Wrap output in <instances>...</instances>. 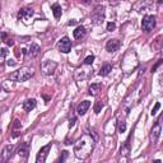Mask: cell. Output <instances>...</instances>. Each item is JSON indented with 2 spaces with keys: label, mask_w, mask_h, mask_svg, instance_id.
<instances>
[{
  "label": "cell",
  "mask_w": 163,
  "mask_h": 163,
  "mask_svg": "<svg viewBox=\"0 0 163 163\" xmlns=\"http://www.w3.org/2000/svg\"><path fill=\"white\" fill-rule=\"evenodd\" d=\"M75 122H77V118H75V117H73V118H70L69 126H70V128H74V125H75Z\"/></svg>",
  "instance_id": "f546056e"
},
{
  "label": "cell",
  "mask_w": 163,
  "mask_h": 163,
  "mask_svg": "<svg viewBox=\"0 0 163 163\" xmlns=\"http://www.w3.org/2000/svg\"><path fill=\"white\" fill-rule=\"evenodd\" d=\"M56 66H57V64H56L55 61H50V60H45V61H43V64H42V66H41V69H42V72H43V74H46V75H50V74H52L54 72H55V69H56Z\"/></svg>",
  "instance_id": "52a82bcc"
},
{
  "label": "cell",
  "mask_w": 163,
  "mask_h": 163,
  "mask_svg": "<svg viewBox=\"0 0 163 163\" xmlns=\"http://www.w3.org/2000/svg\"><path fill=\"white\" fill-rule=\"evenodd\" d=\"M89 107H91V102H89V101H83V102H82L80 105L78 106V113H79L80 116L85 115Z\"/></svg>",
  "instance_id": "4fadbf2b"
},
{
  "label": "cell",
  "mask_w": 163,
  "mask_h": 163,
  "mask_svg": "<svg viewBox=\"0 0 163 163\" xmlns=\"http://www.w3.org/2000/svg\"><path fill=\"white\" fill-rule=\"evenodd\" d=\"M87 33V31L83 26H79L75 28V31L73 32V36H74V38H77V40H80V38H83V37L85 36Z\"/></svg>",
  "instance_id": "5bb4252c"
},
{
  "label": "cell",
  "mask_w": 163,
  "mask_h": 163,
  "mask_svg": "<svg viewBox=\"0 0 163 163\" xmlns=\"http://www.w3.org/2000/svg\"><path fill=\"white\" fill-rule=\"evenodd\" d=\"M8 55V50L7 48H0V59H3Z\"/></svg>",
  "instance_id": "4316f807"
},
{
  "label": "cell",
  "mask_w": 163,
  "mask_h": 163,
  "mask_svg": "<svg viewBox=\"0 0 163 163\" xmlns=\"http://www.w3.org/2000/svg\"><path fill=\"white\" fill-rule=\"evenodd\" d=\"M161 64H162V60H158V61H157V64L154 65V66H153V68H152V73H154V72H155V70H157V69H158V68L161 66Z\"/></svg>",
  "instance_id": "83f0119b"
},
{
  "label": "cell",
  "mask_w": 163,
  "mask_h": 163,
  "mask_svg": "<svg viewBox=\"0 0 163 163\" xmlns=\"http://www.w3.org/2000/svg\"><path fill=\"white\" fill-rule=\"evenodd\" d=\"M118 131H120V133H125V131H126V122H125V121H120V122H118Z\"/></svg>",
  "instance_id": "603a6c76"
},
{
  "label": "cell",
  "mask_w": 163,
  "mask_h": 163,
  "mask_svg": "<svg viewBox=\"0 0 163 163\" xmlns=\"http://www.w3.org/2000/svg\"><path fill=\"white\" fill-rule=\"evenodd\" d=\"M51 149V144H47L45 146H42V148L38 150V154H37V158H36V162L37 163H43L47 158V154H48V150Z\"/></svg>",
  "instance_id": "9c48e42d"
},
{
  "label": "cell",
  "mask_w": 163,
  "mask_h": 163,
  "mask_svg": "<svg viewBox=\"0 0 163 163\" xmlns=\"http://www.w3.org/2000/svg\"><path fill=\"white\" fill-rule=\"evenodd\" d=\"M51 10H52V13H54V17H55L56 19H59V18L61 17L63 10H61V7L59 4H52L51 5Z\"/></svg>",
  "instance_id": "2e32d148"
},
{
  "label": "cell",
  "mask_w": 163,
  "mask_h": 163,
  "mask_svg": "<svg viewBox=\"0 0 163 163\" xmlns=\"http://www.w3.org/2000/svg\"><path fill=\"white\" fill-rule=\"evenodd\" d=\"M118 47H120V41L118 40H110L106 43V50L108 52H115L118 50Z\"/></svg>",
  "instance_id": "8fae6325"
},
{
  "label": "cell",
  "mask_w": 163,
  "mask_h": 163,
  "mask_svg": "<svg viewBox=\"0 0 163 163\" xmlns=\"http://www.w3.org/2000/svg\"><path fill=\"white\" fill-rule=\"evenodd\" d=\"M161 131H162V126H161V118H158V120L155 121L154 126L150 130V140L153 143H155L157 140H158L159 135H161Z\"/></svg>",
  "instance_id": "8992f818"
},
{
  "label": "cell",
  "mask_w": 163,
  "mask_h": 163,
  "mask_svg": "<svg viewBox=\"0 0 163 163\" xmlns=\"http://www.w3.org/2000/svg\"><path fill=\"white\" fill-rule=\"evenodd\" d=\"M102 107H103V103H102L101 101L96 102V105H94V112H96V113H100L101 110H102Z\"/></svg>",
  "instance_id": "7402d4cb"
},
{
  "label": "cell",
  "mask_w": 163,
  "mask_h": 163,
  "mask_svg": "<svg viewBox=\"0 0 163 163\" xmlns=\"http://www.w3.org/2000/svg\"><path fill=\"white\" fill-rule=\"evenodd\" d=\"M68 155H69V152H66V150H64L63 152V154L60 155V158H59V162H65V159H66L68 158Z\"/></svg>",
  "instance_id": "d4e9b609"
},
{
  "label": "cell",
  "mask_w": 163,
  "mask_h": 163,
  "mask_svg": "<svg viewBox=\"0 0 163 163\" xmlns=\"http://www.w3.org/2000/svg\"><path fill=\"white\" fill-rule=\"evenodd\" d=\"M91 19H92V23L98 26L101 24L103 19H105V8L102 7V5H98V7H96L94 10L91 13Z\"/></svg>",
  "instance_id": "3957f363"
},
{
  "label": "cell",
  "mask_w": 163,
  "mask_h": 163,
  "mask_svg": "<svg viewBox=\"0 0 163 163\" xmlns=\"http://www.w3.org/2000/svg\"><path fill=\"white\" fill-rule=\"evenodd\" d=\"M33 73H35V70L32 68H27V66L20 68V69L15 70V72H13L12 74H10V80H13V82H26V80L31 79Z\"/></svg>",
  "instance_id": "7a4b0ae2"
},
{
  "label": "cell",
  "mask_w": 163,
  "mask_h": 163,
  "mask_svg": "<svg viewBox=\"0 0 163 163\" xmlns=\"http://www.w3.org/2000/svg\"><path fill=\"white\" fill-rule=\"evenodd\" d=\"M40 50H41L40 45H37V43H32V45H31V47H29V55H31L32 57H35V56H37V55H38Z\"/></svg>",
  "instance_id": "e0dca14e"
},
{
  "label": "cell",
  "mask_w": 163,
  "mask_h": 163,
  "mask_svg": "<svg viewBox=\"0 0 163 163\" xmlns=\"http://www.w3.org/2000/svg\"><path fill=\"white\" fill-rule=\"evenodd\" d=\"M17 153L22 158H27V157H28V143H22L19 145Z\"/></svg>",
  "instance_id": "7c38bea8"
},
{
  "label": "cell",
  "mask_w": 163,
  "mask_h": 163,
  "mask_svg": "<svg viewBox=\"0 0 163 163\" xmlns=\"http://www.w3.org/2000/svg\"><path fill=\"white\" fill-rule=\"evenodd\" d=\"M110 72H112V66L110 64H105L100 70V75L101 77H106V75L110 74Z\"/></svg>",
  "instance_id": "ac0fdd59"
},
{
  "label": "cell",
  "mask_w": 163,
  "mask_h": 163,
  "mask_svg": "<svg viewBox=\"0 0 163 163\" xmlns=\"http://www.w3.org/2000/svg\"><path fill=\"white\" fill-rule=\"evenodd\" d=\"M120 153H121V155H129V153H130V144H129V139H128V142L125 143V145H124V146H121Z\"/></svg>",
  "instance_id": "ffe728a7"
},
{
  "label": "cell",
  "mask_w": 163,
  "mask_h": 163,
  "mask_svg": "<svg viewBox=\"0 0 163 163\" xmlns=\"http://www.w3.org/2000/svg\"><path fill=\"white\" fill-rule=\"evenodd\" d=\"M68 24H69V26H74V24H77V20H75V19H72Z\"/></svg>",
  "instance_id": "1f68e13d"
},
{
  "label": "cell",
  "mask_w": 163,
  "mask_h": 163,
  "mask_svg": "<svg viewBox=\"0 0 163 163\" xmlns=\"http://www.w3.org/2000/svg\"><path fill=\"white\" fill-rule=\"evenodd\" d=\"M93 146H94V139L92 138V135L85 134L74 145V153L77 155V158L85 159L91 155L92 150H93Z\"/></svg>",
  "instance_id": "6da1fadb"
},
{
  "label": "cell",
  "mask_w": 163,
  "mask_h": 163,
  "mask_svg": "<svg viewBox=\"0 0 163 163\" xmlns=\"http://www.w3.org/2000/svg\"><path fill=\"white\" fill-rule=\"evenodd\" d=\"M7 64L9 65V66H14V65H15V61H14V60H8Z\"/></svg>",
  "instance_id": "4dcf8cb0"
},
{
  "label": "cell",
  "mask_w": 163,
  "mask_h": 163,
  "mask_svg": "<svg viewBox=\"0 0 163 163\" xmlns=\"http://www.w3.org/2000/svg\"><path fill=\"white\" fill-rule=\"evenodd\" d=\"M33 9H31V8H22L19 12H18V18L20 20H23V22H28L32 17H33Z\"/></svg>",
  "instance_id": "ba28073f"
},
{
  "label": "cell",
  "mask_w": 163,
  "mask_h": 163,
  "mask_svg": "<svg viewBox=\"0 0 163 163\" xmlns=\"http://www.w3.org/2000/svg\"><path fill=\"white\" fill-rule=\"evenodd\" d=\"M35 107H36V100L35 98H29V100H27L23 103V108H24V111H27V112H29L31 110H33Z\"/></svg>",
  "instance_id": "9a60e30c"
},
{
  "label": "cell",
  "mask_w": 163,
  "mask_h": 163,
  "mask_svg": "<svg viewBox=\"0 0 163 163\" xmlns=\"http://www.w3.org/2000/svg\"><path fill=\"white\" fill-rule=\"evenodd\" d=\"M155 27V17L154 15H145L142 20V28L145 32L152 31Z\"/></svg>",
  "instance_id": "277c9868"
},
{
  "label": "cell",
  "mask_w": 163,
  "mask_h": 163,
  "mask_svg": "<svg viewBox=\"0 0 163 163\" xmlns=\"http://www.w3.org/2000/svg\"><path fill=\"white\" fill-rule=\"evenodd\" d=\"M94 61V56L93 55H89V56H87L84 59V65H92Z\"/></svg>",
  "instance_id": "44dd1931"
},
{
  "label": "cell",
  "mask_w": 163,
  "mask_h": 163,
  "mask_svg": "<svg viewBox=\"0 0 163 163\" xmlns=\"http://www.w3.org/2000/svg\"><path fill=\"white\" fill-rule=\"evenodd\" d=\"M22 128V124L19 122V120H15L13 124V129H20Z\"/></svg>",
  "instance_id": "f1b7e54d"
},
{
  "label": "cell",
  "mask_w": 163,
  "mask_h": 163,
  "mask_svg": "<svg viewBox=\"0 0 163 163\" xmlns=\"http://www.w3.org/2000/svg\"><path fill=\"white\" fill-rule=\"evenodd\" d=\"M57 46H59V50H60L63 54H69L70 51H72L73 43L69 40V37H63V38L59 41Z\"/></svg>",
  "instance_id": "5b68a950"
},
{
  "label": "cell",
  "mask_w": 163,
  "mask_h": 163,
  "mask_svg": "<svg viewBox=\"0 0 163 163\" xmlns=\"http://www.w3.org/2000/svg\"><path fill=\"white\" fill-rule=\"evenodd\" d=\"M100 89H101V84L100 83H93L89 87V94L91 96H96L100 92Z\"/></svg>",
  "instance_id": "d6986e66"
},
{
  "label": "cell",
  "mask_w": 163,
  "mask_h": 163,
  "mask_svg": "<svg viewBox=\"0 0 163 163\" xmlns=\"http://www.w3.org/2000/svg\"><path fill=\"white\" fill-rule=\"evenodd\" d=\"M115 28H116V24L113 23V22H110V23H107V31H108V32H112Z\"/></svg>",
  "instance_id": "484cf974"
},
{
  "label": "cell",
  "mask_w": 163,
  "mask_h": 163,
  "mask_svg": "<svg viewBox=\"0 0 163 163\" xmlns=\"http://www.w3.org/2000/svg\"><path fill=\"white\" fill-rule=\"evenodd\" d=\"M13 152H14V145H7L4 148V150H3V153H2V159L3 162H7V161H9L10 159V157H12V154H13Z\"/></svg>",
  "instance_id": "30bf717a"
},
{
  "label": "cell",
  "mask_w": 163,
  "mask_h": 163,
  "mask_svg": "<svg viewBox=\"0 0 163 163\" xmlns=\"http://www.w3.org/2000/svg\"><path fill=\"white\" fill-rule=\"evenodd\" d=\"M159 108H161V103H159V102H157V103H155V106H154L153 108H152V112H150V115H152V116H154L155 113H157V111L159 110Z\"/></svg>",
  "instance_id": "cb8c5ba5"
}]
</instances>
